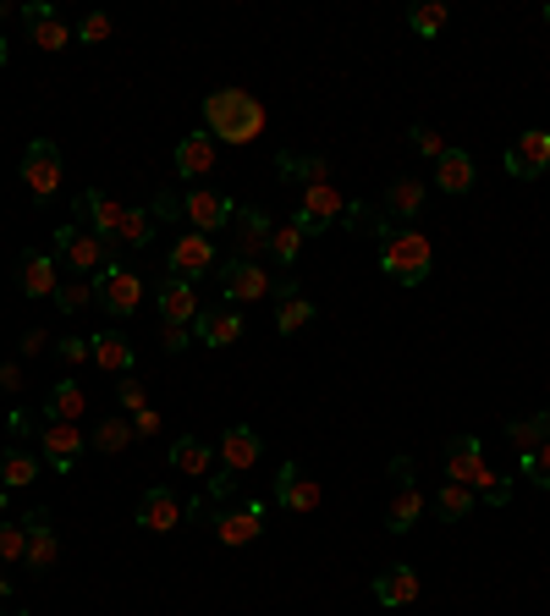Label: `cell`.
Masks as SVG:
<instances>
[{
	"instance_id": "9",
	"label": "cell",
	"mask_w": 550,
	"mask_h": 616,
	"mask_svg": "<svg viewBox=\"0 0 550 616\" xmlns=\"http://www.w3.org/2000/svg\"><path fill=\"white\" fill-rule=\"evenodd\" d=\"M182 215L193 221V232H199V237H210V232H221V226H232V215H237V204H232L226 193H215V188H193V193L182 199Z\"/></svg>"
},
{
	"instance_id": "57",
	"label": "cell",
	"mask_w": 550,
	"mask_h": 616,
	"mask_svg": "<svg viewBox=\"0 0 550 616\" xmlns=\"http://www.w3.org/2000/svg\"><path fill=\"white\" fill-rule=\"evenodd\" d=\"M545 18H550V12H545Z\"/></svg>"
},
{
	"instance_id": "17",
	"label": "cell",
	"mask_w": 550,
	"mask_h": 616,
	"mask_svg": "<svg viewBox=\"0 0 550 616\" xmlns=\"http://www.w3.org/2000/svg\"><path fill=\"white\" fill-rule=\"evenodd\" d=\"M56 517H50V506H34L29 517H23V528H29V567L34 572H45V567H56V556H61V545H56V528H50Z\"/></svg>"
},
{
	"instance_id": "20",
	"label": "cell",
	"mask_w": 550,
	"mask_h": 616,
	"mask_svg": "<svg viewBox=\"0 0 550 616\" xmlns=\"http://www.w3.org/2000/svg\"><path fill=\"white\" fill-rule=\"evenodd\" d=\"M23 29H29V40H34L40 51H67V45H72V29H67L50 7H23Z\"/></svg>"
},
{
	"instance_id": "16",
	"label": "cell",
	"mask_w": 550,
	"mask_h": 616,
	"mask_svg": "<svg viewBox=\"0 0 550 616\" xmlns=\"http://www.w3.org/2000/svg\"><path fill=\"white\" fill-rule=\"evenodd\" d=\"M232 226H237V254H232V259H254V265H259V254H270L276 221H270L265 210H237Z\"/></svg>"
},
{
	"instance_id": "28",
	"label": "cell",
	"mask_w": 550,
	"mask_h": 616,
	"mask_svg": "<svg viewBox=\"0 0 550 616\" xmlns=\"http://www.w3.org/2000/svg\"><path fill=\"white\" fill-rule=\"evenodd\" d=\"M23 298H56V259L50 254H23Z\"/></svg>"
},
{
	"instance_id": "53",
	"label": "cell",
	"mask_w": 550,
	"mask_h": 616,
	"mask_svg": "<svg viewBox=\"0 0 550 616\" xmlns=\"http://www.w3.org/2000/svg\"><path fill=\"white\" fill-rule=\"evenodd\" d=\"M7 600H12V578H7V572H0V605H7Z\"/></svg>"
},
{
	"instance_id": "43",
	"label": "cell",
	"mask_w": 550,
	"mask_h": 616,
	"mask_svg": "<svg viewBox=\"0 0 550 616\" xmlns=\"http://www.w3.org/2000/svg\"><path fill=\"white\" fill-rule=\"evenodd\" d=\"M523 473H528L539 490H550V440H539L534 451H523Z\"/></svg>"
},
{
	"instance_id": "32",
	"label": "cell",
	"mask_w": 550,
	"mask_h": 616,
	"mask_svg": "<svg viewBox=\"0 0 550 616\" xmlns=\"http://www.w3.org/2000/svg\"><path fill=\"white\" fill-rule=\"evenodd\" d=\"M210 462H215V451H210L204 440H193V435L171 440V468H177V473H210Z\"/></svg>"
},
{
	"instance_id": "8",
	"label": "cell",
	"mask_w": 550,
	"mask_h": 616,
	"mask_svg": "<svg viewBox=\"0 0 550 616\" xmlns=\"http://www.w3.org/2000/svg\"><path fill=\"white\" fill-rule=\"evenodd\" d=\"M276 506L281 512H314L319 506V479L303 468V462H281V473H276Z\"/></svg>"
},
{
	"instance_id": "36",
	"label": "cell",
	"mask_w": 550,
	"mask_h": 616,
	"mask_svg": "<svg viewBox=\"0 0 550 616\" xmlns=\"http://www.w3.org/2000/svg\"><path fill=\"white\" fill-rule=\"evenodd\" d=\"M89 446H100V451H127L133 446V418H100V429H94V440Z\"/></svg>"
},
{
	"instance_id": "35",
	"label": "cell",
	"mask_w": 550,
	"mask_h": 616,
	"mask_svg": "<svg viewBox=\"0 0 550 616\" xmlns=\"http://www.w3.org/2000/svg\"><path fill=\"white\" fill-rule=\"evenodd\" d=\"M446 18H451L446 0H424V7H413V12H407V29H413V34H424V40H435V34L446 29Z\"/></svg>"
},
{
	"instance_id": "11",
	"label": "cell",
	"mask_w": 550,
	"mask_h": 616,
	"mask_svg": "<svg viewBox=\"0 0 550 616\" xmlns=\"http://www.w3.org/2000/svg\"><path fill=\"white\" fill-rule=\"evenodd\" d=\"M221 298H226V303H259V298H270V276H265V265H254V259H232V265L221 270Z\"/></svg>"
},
{
	"instance_id": "42",
	"label": "cell",
	"mask_w": 550,
	"mask_h": 616,
	"mask_svg": "<svg viewBox=\"0 0 550 616\" xmlns=\"http://www.w3.org/2000/svg\"><path fill=\"white\" fill-rule=\"evenodd\" d=\"M100 298H94V287H83V281H72V287H56V309L61 314H83V309H94Z\"/></svg>"
},
{
	"instance_id": "18",
	"label": "cell",
	"mask_w": 550,
	"mask_h": 616,
	"mask_svg": "<svg viewBox=\"0 0 550 616\" xmlns=\"http://www.w3.org/2000/svg\"><path fill=\"white\" fill-rule=\"evenodd\" d=\"M138 523H144L149 534H171V528L182 523V501H177V490H166V484L144 490V501H138Z\"/></svg>"
},
{
	"instance_id": "5",
	"label": "cell",
	"mask_w": 550,
	"mask_h": 616,
	"mask_svg": "<svg viewBox=\"0 0 550 616\" xmlns=\"http://www.w3.org/2000/svg\"><path fill=\"white\" fill-rule=\"evenodd\" d=\"M94 298H100V309H111L116 320H127V314H138V303H144V281H138V270H127V265L111 259V265L100 270Z\"/></svg>"
},
{
	"instance_id": "37",
	"label": "cell",
	"mask_w": 550,
	"mask_h": 616,
	"mask_svg": "<svg viewBox=\"0 0 550 616\" xmlns=\"http://www.w3.org/2000/svg\"><path fill=\"white\" fill-rule=\"evenodd\" d=\"M506 440H517L523 451H534L539 440H550V413H534V418H512V424H506Z\"/></svg>"
},
{
	"instance_id": "41",
	"label": "cell",
	"mask_w": 550,
	"mask_h": 616,
	"mask_svg": "<svg viewBox=\"0 0 550 616\" xmlns=\"http://www.w3.org/2000/svg\"><path fill=\"white\" fill-rule=\"evenodd\" d=\"M0 561H29V528L0 523Z\"/></svg>"
},
{
	"instance_id": "27",
	"label": "cell",
	"mask_w": 550,
	"mask_h": 616,
	"mask_svg": "<svg viewBox=\"0 0 550 616\" xmlns=\"http://www.w3.org/2000/svg\"><path fill=\"white\" fill-rule=\"evenodd\" d=\"M83 407H89L83 385H78V380H61V385L45 396V424H78V418H83Z\"/></svg>"
},
{
	"instance_id": "19",
	"label": "cell",
	"mask_w": 550,
	"mask_h": 616,
	"mask_svg": "<svg viewBox=\"0 0 550 616\" xmlns=\"http://www.w3.org/2000/svg\"><path fill=\"white\" fill-rule=\"evenodd\" d=\"M259 457H265V440H259L248 424H232V429L221 435V468H232V473H248Z\"/></svg>"
},
{
	"instance_id": "4",
	"label": "cell",
	"mask_w": 550,
	"mask_h": 616,
	"mask_svg": "<svg viewBox=\"0 0 550 616\" xmlns=\"http://www.w3.org/2000/svg\"><path fill=\"white\" fill-rule=\"evenodd\" d=\"M56 254H61V265L67 270H78V276H89L94 265H111V254H105V243L83 226V221H67V226H56Z\"/></svg>"
},
{
	"instance_id": "55",
	"label": "cell",
	"mask_w": 550,
	"mask_h": 616,
	"mask_svg": "<svg viewBox=\"0 0 550 616\" xmlns=\"http://www.w3.org/2000/svg\"><path fill=\"white\" fill-rule=\"evenodd\" d=\"M0 61H7V40H0Z\"/></svg>"
},
{
	"instance_id": "14",
	"label": "cell",
	"mask_w": 550,
	"mask_h": 616,
	"mask_svg": "<svg viewBox=\"0 0 550 616\" xmlns=\"http://www.w3.org/2000/svg\"><path fill=\"white\" fill-rule=\"evenodd\" d=\"M259 534H265V501H243L237 512L215 517V539L221 545H254Z\"/></svg>"
},
{
	"instance_id": "12",
	"label": "cell",
	"mask_w": 550,
	"mask_h": 616,
	"mask_svg": "<svg viewBox=\"0 0 550 616\" xmlns=\"http://www.w3.org/2000/svg\"><path fill=\"white\" fill-rule=\"evenodd\" d=\"M210 270H215V243L199 237V232H182L177 248H171V276H177V281H199V276H210Z\"/></svg>"
},
{
	"instance_id": "34",
	"label": "cell",
	"mask_w": 550,
	"mask_h": 616,
	"mask_svg": "<svg viewBox=\"0 0 550 616\" xmlns=\"http://www.w3.org/2000/svg\"><path fill=\"white\" fill-rule=\"evenodd\" d=\"M303 232H298V221H276V232H270V254H276V265H298V254H303Z\"/></svg>"
},
{
	"instance_id": "52",
	"label": "cell",
	"mask_w": 550,
	"mask_h": 616,
	"mask_svg": "<svg viewBox=\"0 0 550 616\" xmlns=\"http://www.w3.org/2000/svg\"><path fill=\"white\" fill-rule=\"evenodd\" d=\"M7 424H12V435H29V429H34V418H29V413H12Z\"/></svg>"
},
{
	"instance_id": "47",
	"label": "cell",
	"mask_w": 550,
	"mask_h": 616,
	"mask_svg": "<svg viewBox=\"0 0 550 616\" xmlns=\"http://www.w3.org/2000/svg\"><path fill=\"white\" fill-rule=\"evenodd\" d=\"M56 352H61V363H89V341H78V336L56 341Z\"/></svg>"
},
{
	"instance_id": "1",
	"label": "cell",
	"mask_w": 550,
	"mask_h": 616,
	"mask_svg": "<svg viewBox=\"0 0 550 616\" xmlns=\"http://www.w3.org/2000/svg\"><path fill=\"white\" fill-rule=\"evenodd\" d=\"M265 105L248 94V89H215L210 100H204V133L215 138V144H254L259 133H265Z\"/></svg>"
},
{
	"instance_id": "6",
	"label": "cell",
	"mask_w": 550,
	"mask_h": 616,
	"mask_svg": "<svg viewBox=\"0 0 550 616\" xmlns=\"http://www.w3.org/2000/svg\"><path fill=\"white\" fill-rule=\"evenodd\" d=\"M23 182H29V193H34L40 204L56 199V188H61V155H56V144L34 138V144L23 149Z\"/></svg>"
},
{
	"instance_id": "56",
	"label": "cell",
	"mask_w": 550,
	"mask_h": 616,
	"mask_svg": "<svg viewBox=\"0 0 550 616\" xmlns=\"http://www.w3.org/2000/svg\"><path fill=\"white\" fill-rule=\"evenodd\" d=\"M0 616H12V611H7V605H0Z\"/></svg>"
},
{
	"instance_id": "40",
	"label": "cell",
	"mask_w": 550,
	"mask_h": 616,
	"mask_svg": "<svg viewBox=\"0 0 550 616\" xmlns=\"http://www.w3.org/2000/svg\"><path fill=\"white\" fill-rule=\"evenodd\" d=\"M122 243H127V248H149V243H155V215H149V210H127Z\"/></svg>"
},
{
	"instance_id": "25",
	"label": "cell",
	"mask_w": 550,
	"mask_h": 616,
	"mask_svg": "<svg viewBox=\"0 0 550 616\" xmlns=\"http://www.w3.org/2000/svg\"><path fill=\"white\" fill-rule=\"evenodd\" d=\"M177 171L182 177H210L215 171V138L210 133H188L177 144Z\"/></svg>"
},
{
	"instance_id": "3",
	"label": "cell",
	"mask_w": 550,
	"mask_h": 616,
	"mask_svg": "<svg viewBox=\"0 0 550 616\" xmlns=\"http://www.w3.org/2000/svg\"><path fill=\"white\" fill-rule=\"evenodd\" d=\"M446 479H451V484H468L473 495H484L501 473L484 462V440H479V435H457V440L446 446Z\"/></svg>"
},
{
	"instance_id": "49",
	"label": "cell",
	"mask_w": 550,
	"mask_h": 616,
	"mask_svg": "<svg viewBox=\"0 0 550 616\" xmlns=\"http://www.w3.org/2000/svg\"><path fill=\"white\" fill-rule=\"evenodd\" d=\"M479 501H490V506H506V501H512V484H506V479H495V484H490Z\"/></svg>"
},
{
	"instance_id": "10",
	"label": "cell",
	"mask_w": 550,
	"mask_h": 616,
	"mask_svg": "<svg viewBox=\"0 0 550 616\" xmlns=\"http://www.w3.org/2000/svg\"><path fill=\"white\" fill-rule=\"evenodd\" d=\"M506 171L517 177V182H534V177H545L550 171V133H517L512 138V149H506Z\"/></svg>"
},
{
	"instance_id": "44",
	"label": "cell",
	"mask_w": 550,
	"mask_h": 616,
	"mask_svg": "<svg viewBox=\"0 0 550 616\" xmlns=\"http://www.w3.org/2000/svg\"><path fill=\"white\" fill-rule=\"evenodd\" d=\"M78 40H83V45H100V40H111V18H105V12H89V18L78 23Z\"/></svg>"
},
{
	"instance_id": "24",
	"label": "cell",
	"mask_w": 550,
	"mask_h": 616,
	"mask_svg": "<svg viewBox=\"0 0 550 616\" xmlns=\"http://www.w3.org/2000/svg\"><path fill=\"white\" fill-rule=\"evenodd\" d=\"M89 358L111 374H127L133 369V341L122 331H100V336H89Z\"/></svg>"
},
{
	"instance_id": "13",
	"label": "cell",
	"mask_w": 550,
	"mask_h": 616,
	"mask_svg": "<svg viewBox=\"0 0 550 616\" xmlns=\"http://www.w3.org/2000/svg\"><path fill=\"white\" fill-rule=\"evenodd\" d=\"M40 446H45V462H50L56 473H72L89 440L78 435V424H45V429H40Z\"/></svg>"
},
{
	"instance_id": "45",
	"label": "cell",
	"mask_w": 550,
	"mask_h": 616,
	"mask_svg": "<svg viewBox=\"0 0 550 616\" xmlns=\"http://www.w3.org/2000/svg\"><path fill=\"white\" fill-rule=\"evenodd\" d=\"M413 149H418V155H429V160H440V155H446V144H440V133H435V127H413Z\"/></svg>"
},
{
	"instance_id": "39",
	"label": "cell",
	"mask_w": 550,
	"mask_h": 616,
	"mask_svg": "<svg viewBox=\"0 0 550 616\" xmlns=\"http://www.w3.org/2000/svg\"><path fill=\"white\" fill-rule=\"evenodd\" d=\"M308 320H314V303H308V298H287V303L276 309V331H281V336H298Z\"/></svg>"
},
{
	"instance_id": "29",
	"label": "cell",
	"mask_w": 550,
	"mask_h": 616,
	"mask_svg": "<svg viewBox=\"0 0 550 616\" xmlns=\"http://www.w3.org/2000/svg\"><path fill=\"white\" fill-rule=\"evenodd\" d=\"M34 479H40V457H34V451H23V446L0 451V484H7V490H23V484H34Z\"/></svg>"
},
{
	"instance_id": "22",
	"label": "cell",
	"mask_w": 550,
	"mask_h": 616,
	"mask_svg": "<svg viewBox=\"0 0 550 616\" xmlns=\"http://www.w3.org/2000/svg\"><path fill=\"white\" fill-rule=\"evenodd\" d=\"M418 572L407 567V561H396V567H385V572H374V600L380 605H413L418 600Z\"/></svg>"
},
{
	"instance_id": "54",
	"label": "cell",
	"mask_w": 550,
	"mask_h": 616,
	"mask_svg": "<svg viewBox=\"0 0 550 616\" xmlns=\"http://www.w3.org/2000/svg\"><path fill=\"white\" fill-rule=\"evenodd\" d=\"M7 495H12V490H7V484H0V517H7Z\"/></svg>"
},
{
	"instance_id": "7",
	"label": "cell",
	"mask_w": 550,
	"mask_h": 616,
	"mask_svg": "<svg viewBox=\"0 0 550 616\" xmlns=\"http://www.w3.org/2000/svg\"><path fill=\"white\" fill-rule=\"evenodd\" d=\"M341 215H347V199H341L330 182H314V188H303V210H298L292 221H298V232H303V237H319V232H325V226H336Z\"/></svg>"
},
{
	"instance_id": "26",
	"label": "cell",
	"mask_w": 550,
	"mask_h": 616,
	"mask_svg": "<svg viewBox=\"0 0 550 616\" xmlns=\"http://www.w3.org/2000/svg\"><path fill=\"white\" fill-rule=\"evenodd\" d=\"M435 188L440 193H468L473 188V155L468 149H446L435 160Z\"/></svg>"
},
{
	"instance_id": "46",
	"label": "cell",
	"mask_w": 550,
	"mask_h": 616,
	"mask_svg": "<svg viewBox=\"0 0 550 616\" xmlns=\"http://www.w3.org/2000/svg\"><path fill=\"white\" fill-rule=\"evenodd\" d=\"M116 402H122L127 413H144V407H149V402H144V385H138L133 374H122V391H116Z\"/></svg>"
},
{
	"instance_id": "30",
	"label": "cell",
	"mask_w": 550,
	"mask_h": 616,
	"mask_svg": "<svg viewBox=\"0 0 550 616\" xmlns=\"http://www.w3.org/2000/svg\"><path fill=\"white\" fill-rule=\"evenodd\" d=\"M418 204H424V182L418 177H396L391 193H385V215L391 221H407V215H418Z\"/></svg>"
},
{
	"instance_id": "38",
	"label": "cell",
	"mask_w": 550,
	"mask_h": 616,
	"mask_svg": "<svg viewBox=\"0 0 550 616\" xmlns=\"http://www.w3.org/2000/svg\"><path fill=\"white\" fill-rule=\"evenodd\" d=\"M276 171H281V177H292V182H303V188L325 182V160H303V155H281V160H276Z\"/></svg>"
},
{
	"instance_id": "21",
	"label": "cell",
	"mask_w": 550,
	"mask_h": 616,
	"mask_svg": "<svg viewBox=\"0 0 550 616\" xmlns=\"http://www.w3.org/2000/svg\"><path fill=\"white\" fill-rule=\"evenodd\" d=\"M193 336H199L204 347H232V341L243 336V314H237V309H199Z\"/></svg>"
},
{
	"instance_id": "23",
	"label": "cell",
	"mask_w": 550,
	"mask_h": 616,
	"mask_svg": "<svg viewBox=\"0 0 550 616\" xmlns=\"http://www.w3.org/2000/svg\"><path fill=\"white\" fill-rule=\"evenodd\" d=\"M155 309L166 314V325H188V320H199V298H193V287L188 281H160V292H155Z\"/></svg>"
},
{
	"instance_id": "33",
	"label": "cell",
	"mask_w": 550,
	"mask_h": 616,
	"mask_svg": "<svg viewBox=\"0 0 550 616\" xmlns=\"http://www.w3.org/2000/svg\"><path fill=\"white\" fill-rule=\"evenodd\" d=\"M473 501H479V495H473L468 484H451V479H446L440 495H435V512H440V523H462V517L473 512Z\"/></svg>"
},
{
	"instance_id": "15",
	"label": "cell",
	"mask_w": 550,
	"mask_h": 616,
	"mask_svg": "<svg viewBox=\"0 0 550 616\" xmlns=\"http://www.w3.org/2000/svg\"><path fill=\"white\" fill-rule=\"evenodd\" d=\"M78 210H83V221H89V232L100 237V243H111V237H122V221H127V210L111 199V193H100V188H89L83 199H78Z\"/></svg>"
},
{
	"instance_id": "31",
	"label": "cell",
	"mask_w": 550,
	"mask_h": 616,
	"mask_svg": "<svg viewBox=\"0 0 550 616\" xmlns=\"http://www.w3.org/2000/svg\"><path fill=\"white\" fill-rule=\"evenodd\" d=\"M418 517H424V495H418L413 484H407V490H396V495H391V506H385V528H391V534H407Z\"/></svg>"
},
{
	"instance_id": "50",
	"label": "cell",
	"mask_w": 550,
	"mask_h": 616,
	"mask_svg": "<svg viewBox=\"0 0 550 616\" xmlns=\"http://www.w3.org/2000/svg\"><path fill=\"white\" fill-rule=\"evenodd\" d=\"M166 347L182 352V347H188V325H166Z\"/></svg>"
},
{
	"instance_id": "48",
	"label": "cell",
	"mask_w": 550,
	"mask_h": 616,
	"mask_svg": "<svg viewBox=\"0 0 550 616\" xmlns=\"http://www.w3.org/2000/svg\"><path fill=\"white\" fill-rule=\"evenodd\" d=\"M155 429H160V413H155V407L133 413V435H155Z\"/></svg>"
},
{
	"instance_id": "2",
	"label": "cell",
	"mask_w": 550,
	"mask_h": 616,
	"mask_svg": "<svg viewBox=\"0 0 550 616\" xmlns=\"http://www.w3.org/2000/svg\"><path fill=\"white\" fill-rule=\"evenodd\" d=\"M374 237H380V270H385L391 281H402V287H424V281H429L435 248H429L424 232H407V226H391V221H385Z\"/></svg>"
},
{
	"instance_id": "51",
	"label": "cell",
	"mask_w": 550,
	"mask_h": 616,
	"mask_svg": "<svg viewBox=\"0 0 550 616\" xmlns=\"http://www.w3.org/2000/svg\"><path fill=\"white\" fill-rule=\"evenodd\" d=\"M391 473H396V479H402V490H407V484H413V462H407V457H396V462H391Z\"/></svg>"
}]
</instances>
